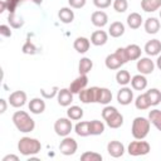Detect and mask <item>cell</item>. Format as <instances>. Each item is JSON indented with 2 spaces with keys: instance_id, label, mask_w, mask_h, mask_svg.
I'll list each match as a JSON object with an SVG mask.
<instances>
[{
  "instance_id": "cell-8",
  "label": "cell",
  "mask_w": 161,
  "mask_h": 161,
  "mask_svg": "<svg viewBox=\"0 0 161 161\" xmlns=\"http://www.w3.org/2000/svg\"><path fill=\"white\" fill-rule=\"evenodd\" d=\"M26 103V93L24 91H15L9 96V104L14 108H20Z\"/></svg>"
},
{
  "instance_id": "cell-48",
  "label": "cell",
  "mask_w": 161,
  "mask_h": 161,
  "mask_svg": "<svg viewBox=\"0 0 161 161\" xmlns=\"http://www.w3.org/2000/svg\"><path fill=\"white\" fill-rule=\"evenodd\" d=\"M19 161V157L16 155H6L5 157H3V161Z\"/></svg>"
},
{
  "instance_id": "cell-16",
  "label": "cell",
  "mask_w": 161,
  "mask_h": 161,
  "mask_svg": "<svg viewBox=\"0 0 161 161\" xmlns=\"http://www.w3.org/2000/svg\"><path fill=\"white\" fill-rule=\"evenodd\" d=\"M107 40H108V34L104 30H96L91 35V43L96 47L104 45L107 43Z\"/></svg>"
},
{
  "instance_id": "cell-41",
  "label": "cell",
  "mask_w": 161,
  "mask_h": 161,
  "mask_svg": "<svg viewBox=\"0 0 161 161\" xmlns=\"http://www.w3.org/2000/svg\"><path fill=\"white\" fill-rule=\"evenodd\" d=\"M58 92H59V88H58L57 86H54L50 91H47V89H44V88L40 89V94H42V97L45 98V99H50V98L58 96Z\"/></svg>"
},
{
  "instance_id": "cell-26",
  "label": "cell",
  "mask_w": 161,
  "mask_h": 161,
  "mask_svg": "<svg viewBox=\"0 0 161 161\" xmlns=\"http://www.w3.org/2000/svg\"><path fill=\"white\" fill-rule=\"evenodd\" d=\"M74 132L80 137H87L91 135L89 132V121H80L74 126Z\"/></svg>"
},
{
  "instance_id": "cell-31",
  "label": "cell",
  "mask_w": 161,
  "mask_h": 161,
  "mask_svg": "<svg viewBox=\"0 0 161 161\" xmlns=\"http://www.w3.org/2000/svg\"><path fill=\"white\" fill-rule=\"evenodd\" d=\"M135 106H136V108L140 109V111L147 109V108L151 106L147 94H146V93H142V94L137 96V98H136V101H135Z\"/></svg>"
},
{
  "instance_id": "cell-21",
  "label": "cell",
  "mask_w": 161,
  "mask_h": 161,
  "mask_svg": "<svg viewBox=\"0 0 161 161\" xmlns=\"http://www.w3.org/2000/svg\"><path fill=\"white\" fill-rule=\"evenodd\" d=\"M108 34L112 36V38H119L125 34V25L121 23V21H113L111 25H109V29H108Z\"/></svg>"
},
{
  "instance_id": "cell-28",
  "label": "cell",
  "mask_w": 161,
  "mask_h": 161,
  "mask_svg": "<svg viewBox=\"0 0 161 161\" xmlns=\"http://www.w3.org/2000/svg\"><path fill=\"white\" fill-rule=\"evenodd\" d=\"M142 24V16L138 13H131L127 16V25L131 29H138Z\"/></svg>"
},
{
  "instance_id": "cell-7",
  "label": "cell",
  "mask_w": 161,
  "mask_h": 161,
  "mask_svg": "<svg viewBox=\"0 0 161 161\" xmlns=\"http://www.w3.org/2000/svg\"><path fill=\"white\" fill-rule=\"evenodd\" d=\"M78 148V143L74 138L69 137V136H65L63 138V141L60 142L59 145V151L60 153L65 155V156H70V155H74L75 151Z\"/></svg>"
},
{
  "instance_id": "cell-42",
  "label": "cell",
  "mask_w": 161,
  "mask_h": 161,
  "mask_svg": "<svg viewBox=\"0 0 161 161\" xmlns=\"http://www.w3.org/2000/svg\"><path fill=\"white\" fill-rule=\"evenodd\" d=\"M21 52H23L24 54H30V55H33V54L36 53V48H35V45H34L30 40H26V42L24 43L23 48H21Z\"/></svg>"
},
{
  "instance_id": "cell-49",
  "label": "cell",
  "mask_w": 161,
  "mask_h": 161,
  "mask_svg": "<svg viewBox=\"0 0 161 161\" xmlns=\"http://www.w3.org/2000/svg\"><path fill=\"white\" fill-rule=\"evenodd\" d=\"M0 104H1V109H0V113L3 114V113H5V111H6V101H5L4 98H1V99H0Z\"/></svg>"
},
{
  "instance_id": "cell-30",
  "label": "cell",
  "mask_w": 161,
  "mask_h": 161,
  "mask_svg": "<svg viewBox=\"0 0 161 161\" xmlns=\"http://www.w3.org/2000/svg\"><path fill=\"white\" fill-rule=\"evenodd\" d=\"M112 101V92L108 88H99L98 91V99L97 103L101 104H108Z\"/></svg>"
},
{
  "instance_id": "cell-35",
  "label": "cell",
  "mask_w": 161,
  "mask_h": 161,
  "mask_svg": "<svg viewBox=\"0 0 161 161\" xmlns=\"http://www.w3.org/2000/svg\"><path fill=\"white\" fill-rule=\"evenodd\" d=\"M8 21H9L10 26L14 29H19L24 25V19L21 16H19L16 13H10L8 16Z\"/></svg>"
},
{
  "instance_id": "cell-22",
  "label": "cell",
  "mask_w": 161,
  "mask_h": 161,
  "mask_svg": "<svg viewBox=\"0 0 161 161\" xmlns=\"http://www.w3.org/2000/svg\"><path fill=\"white\" fill-rule=\"evenodd\" d=\"M141 8L146 13L156 11L161 8V0H141Z\"/></svg>"
},
{
  "instance_id": "cell-20",
  "label": "cell",
  "mask_w": 161,
  "mask_h": 161,
  "mask_svg": "<svg viewBox=\"0 0 161 161\" xmlns=\"http://www.w3.org/2000/svg\"><path fill=\"white\" fill-rule=\"evenodd\" d=\"M131 86L136 91H143L147 87V79L143 74H136L131 78Z\"/></svg>"
},
{
  "instance_id": "cell-39",
  "label": "cell",
  "mask_w": 161,
  "mask_h": 161,
  "mask_svg": "<svg viewBox=\"0 0 161 161\" xmlns=\"http://www.w3.org/2000/svg\"><path fill=\"white\" fill-rule=\"evenodd\" d=\"M23 1H25V0H6V4H8V11H9V14H10V13H15V10H16L18 5H19L20 3H23ZM30 1H33V3H34V4H36V5H40V4L43 3V0H30Z\"/></svg>"
},
{
  "instance_id": "cell-18",
  "label": "cell",
  "mask_w": 161,
  "mask_h": 161,
  "mask_svg": "<svg viewBox=\"0 0 161 161\" xmlns=\"http://www.w3.org/2000/svg\"><path fill=\"white\" fill-rule=\"evenodd\" d=\"M73 47H74V49H75L78 53L84 54V53L88 52V49H89V47H91V42H89V39H87V38H84V36H78V38L74 40Z\"/></svg>"
},
{
  "instance_id": "cell-2",
  "label": "cell",
  "mask_w": 161,
  "mask_h": 161,
  "mask_svg": "<svg viewBox=\"0 0 161 161\" xmlns=\"http://www.w3.org/2000/svg\"><path fill=\"white\" fill-rule=\"evenodd\" d=\"M18 150L23 156H31L36 155L42 150V143L36 138L31 137H21L18 142Z\"/></svg>"
},
{
  "instance_id": "cell-10",
  "label": "cell",
  "mask_w": 161,
  "mask_h": 161,
  "mask_svg": "<svg viewBox=\"0 0 161 161\" xmlns=\"http://www.w3.org/2000/svg\"><path fill=\"white\" fill-rule=\"evenodd\" d=\"M87 84H88V77H87V74H79V77L75 78L70 83L69 89H70V92L73 94H78L82 89H84L87 87Z\"/></svg>"
},
{
  "instance_id": "cell-14",
  "label": "cell",
  "mask_w": 161,
  "mask_h": 161,
  "mask_svg": "<svg viewBox=\"0 0 161 161\" xmlns=\"http://www.w3.org/2000/svg\"><path fill=\"white\" fill-rule=\"evenodd\" d=\"M143 50H145L146 54L150 55V57L158 55L160 52H161V42H160L158 39H151V40H148V42L145 44Z\"/></svg>"
},
{
  "instance_id": "cell-11",
  "label": "cell",
  "mask_w": 161,
  "mask_h": 161,
  "mask_svg": "<svg viewBox=\"0 0 161 161\" xmlns=\"http://www.w3.org/2000/svg\"><path fill=\"white\" fill-rule=\"evenodd\" d=\"M107 152L109 153V156H112L114 158H118V157L123 156V153H125V146L119 141H111L107 145Z\"/></svg>"
},
{
  "instance_id": "cell-37",
  "label": "cell",
  "mask_w": 161,
  "mask_h": 161,
  "mask_svg": "<svg viewBox=\"0 0 161 161\" xmlns=\"http://www.w3.org/2000/svg\"><path fill=\"white\" fill-rule=\"evenodd\" d=\"M116 80L121 86H127L131 82V74H130V72L128 70H123V69L118 70L117 74H116Z\"/></svg>"
},
{
  "instance_id": "cell-6",
  "label": "cell",
  "mask_w": 161,
  "mask_h": 161,
  "mask_svg": "<svg viewBox=\"0 0 161 161\" xmlns=\"http://www.w3.org/2000/svg\"><path fill=\"white\" fill-rule=\"evenodd\" d=\"M98 91H99V87H91V88H84L82 89L78 96H79V101L82 103H97V99H98Z\"/></svg>"
},
{
  "instance_id": "cell-40",
  "label": "cell",
  "mask_w": 161,
  "mask_h": 161,
  "mask_svg": "<svg viewBox=\"0 0 161 161\" xmlns=\"http://www.w3.org/2000/svg\"><path fill=\"white\" fill-rule=\"evenodd\" d=\"M112 5H113V9L117 13H125L127 10V8H128L127 0H114L112 3Z\"/></svg>"
},
{
  "instance_id": "cell-33",
  "label": "cell",
  "mask_w": 161,
  "mask_h": 161,
  "mask_svg": "<svg viewBox=\"0 0 161 161\" xmlns=\"http://www.w3.org/2000/svg\"><path fill=\"white\" fill-rule=\"evenodd\" d=\"M67 116L72 121H78V119H80L83 117V109L79 106H70L67 109Z\"/></svg>"
},
{
  "instance_id": "cell-43",
  "label": "cell",
  "mask_w": 161,
  "mask_h": 161,
  "mask_svg": "<svg viewBox=\"0 0 161 161\" xmlns=\"http://www.w3.org/2000/svg\"><path fill=\"white\" fill-rule=\"evenodd\" d=\"M117 112V108L113 107V106H106L103 109H102V117L104 121H107L111 116H113L114 113Z\"/></svg>"
},
{
  "instance_id": "cell-34",
  "label": "cell",
  "mask_w": 161,
  "mask_h": 161,
  "mask_svg": "<svg viewBox=\"0 0 161 161\" xmlns=\"http://www.w3.org/2000/svg\"><path fill=\"white\" fill-rule=\"evenodd\" d=\"M148 119L150 122L158 130L161 131V111L160 109H152L148 113Z\"/></svg>"
},
{
  "instance_id": "cell-50",
  "label": "cell",
  "mask_w": 161,
  "mask_h": 161,
  "mask_svg": "<svg viewBox=\"0 0 161 161\" xmlns=\"http://www.w3.org/2000/svg\"><path fill=\"white\" fill-rule=\"evenodd\" d=\"M156 65H157V68L161 70V55L157 58V60H156Z\"/></svg>"
},
{
  "instance_id": "cell-17",
  "label": "cell",
  "mask_w": 161,
  "mask_h": 161,
  "mask_svg": "<svg viewBox=\"0 0 161 161\" xmlns=\"http://www.w3.org/2000/svg\"><path fill=\"white\" fill-rule=\"evenodd\" d=\"M104 64H106V67H107L108 69L114 70V69H119V68L123 65V62L121 60V58H119L116 53H113V54H108V55L106 57Z\"/></svg>"
},
{
  "instance_id": "cell-47",
  "label": "cell",
  "mask_w": 161,
  "mask_h": 161,
  "mask_svg": "<svg viewBox=\"0 0 161 161\" xmlns=\"http://www.w3.org/2000/svg\"><path fill=\"white\" fill-rule=\"evenodd\" d=\"M114 53L121 58V60L123 62V64L128 62V58H127V54H126V49H125V48H118Z\"/></svg>"
},
{
  "instance_id": "cell-3",
  "label": "cell",
  "mask_w": 161,
  "mask_h": 161,
  "mask_svg": "<svg viewBox=\"0 0 161 161\" xmlns=\"http://www.w3.org/2000/svg\"><path fill=\"white\" fill-rule=\"evenodd\" d=\"M150 126H151V122L148 118L136 117L132 122V128H131L132 136L136 140H143L150 132Z\"/></svg>"
},
{
  "instance_id": "cell-19",
  "label": "cell",
  "mask_w": 161,
  "mask_h": 161,
  "mask_svg": "<svg viewBox=\"0 0 161 161\" xmlns=\"http://www.w3.org/2000/svg\"><path fill=\"white\" fill-rule=\"evenodd\" d=\"M29 111L34 114H40L45 111V102L42 98H33L29 102Z\"/></svg>"
},
{
  "instance_id": "cell-13",
  "label": "cell",
  "mask_w": 161,
  "mask_h": 161,
  "mask_svg": "<svg viewBox=\"0 0 161 161\" xmlns=\"http://www.w3.org/2000/svg\"><path fill=\"white\" fill-rule=\"evenodd\" d=\"M73 102V93L69 88H62L58 92V103L62 107H68Z\"/></svg>"
},
{
  "instance_id": "cell-1",
  "label": "cell",
  "mask_w": 161,
  "mask_h": 161,
  "mask_svg": "<svg viewBox=\"0 0 161 161\" xmlns=\"http://www.w3.org/2000/svg\"><path fill=\"white\" fill-rule=\"evenodd\" d=\"M13 122H14V126L16 127V130L23 133L31 132L35 128L34 119L25 111H16L13 114Z\"/></svg>"
},
{
  "instance_id": "cell-44",
  "label": "cell",
  "mask_w": 161,
  "mask_h": 161,
  "mask_svg": "<svg viewBox=\"0 0 161 161\" xmlns=\"http://www.w3.org/2000/svg\"><path fill=\"white\" fill-rule=\"evenodd\" d=\"M93 4L98 9H106V8L111 6L112 0H93Z\"/></svg>"
},
{
  "instance_id": "cell-23",
  "label": "cell",
  "mask_w": 161,
  "mask_h": 161,
  "mask_svg": "<svg viewBox=\"0 0 161 161\" xmlns=\"http://www.w3.org/2000/svg\"><path fill=\"white\" fill-rule=\"evenodd\" d=\"M58 16H59V20L64 24H70L74 20V13L70 8H62L58 11Z\"/></svg>"
},
{
  "instance_id": "cell-45",
  "label": "cell",
  "mask_w": 161,
  "mask_h": 161,
  "mask_svg": "<svg viewBox=\"0 0 161 161\" xmlns=\"http://www.w3.org/2000/svg\"><path fill=\"white\" fill-rule=\"evenodd\" d=\"M68 3L73 9H80L86 5V0H68Z\"/></svg>"
},
{
  "instance_id": "cell-4",
  "label": "cell",
  "mask_w": 161,
  "mask_h": 161,
  "mask_svg": "<svg viewBox=\"0 0 161 161\" xmlns=\"http://www.w3.org/2000/svg\"><path fill=\"white\" fill-rule=\"evenodd\" d=\"M151 150V146L148 142L142 141V140H137V141H132L128 147H127V152L131 156H143L147 155Z\"/></svg>"
},
{
  "instance_id": "cell-12",
  "label": "cell",
  "mask_w": 161,
  "mask_h": 161,
  "mask_svg": "<svg viewBox=\"0 0 161 161\" xmlns=\"http://www.w3.org/2000/svg\"><path fill=\"white\" fill-rule=\"evenodd\" d=\"M133 101V92L128 87H123L117 93V102L122 106H127Z\"/></svg>"
},
{
  "instance_id": "cell-51",
  "label": "cell",
  "mask_w": 161,
  "mask_h": 161,
  "mask_svg": "<svg viewBox=\"0 0 161 161\" xmlns=\"http://www.w3.org/2000/svg\"><path fill=\"white\" fill-rule=\"evenodd\" d=\"M160 18H161V10H160Z\"/></svg>"
},
{
  "instance_id": "cell-36",
  "label": "cell",
  "mask_w": 161,
  "mask_h": 161,
  "mask_svg": "<svg viewBox=\"0 0 161 161\" xmlns=\"http://www.w3.org/2000/svg\"><path fill=\"white\" fill-rule=\"evenodd\" d=\"M148 99H150V103L151 106H157L160 102H161V92L157 89V88H151L146 92Z\"/></svg>"
},
{
  "instance_id": "cell-25",
  "label": "cell",
  "mask_w": 161,
  "mask_h": 161,
  "mask_svg": "<svg viewBox=\"0 0 161 161\" xmlns=\"http://www.w3.org/2000/svg\"><path fill=\"white\" fill-rule=\"evenodd\" d=\"M145 30L147 34H156L160 30V21L156 18H148L145 21Z\"/></svg>"
},
{
  "instance_id": "cell-27",
  "label": "cell",
  "mask_w": 161,
  "mask_h": 161,
  "mask_svg": "<svg viewBox=\"0 0 161 161\" xmlns=\"http://www.w3.org/2000/svg\"><path fill=\"white\" fill-rule=\"evenodd\" d=\"M103 131H104V123L102 121H98V119L89 121V132L92 136L102 135Z\"/></svg>"
},
{
  "instance_id": "cell-46",
  "label": "cell",
  "mask_w": 161,
  "mask_h": 161,
  "mask_svg": "<svg viewBox=\"0 0 161 161\" xmlns=\"http://www.w3.org/2000/svg\"><path fill=\"white\" fill-rule=\"evenodd\" d=\"M0 34L5 38H10L11 36V30H10V26L5 25V24H1L0 25Z\"/></svg>"
},
{
  "instance_id": "cell-15",
  "label": "cell",
  "mask_w": 161,
  "mask_h": 161,
  "mask_svg": "<svg viewBox=\"0 0 161 161\" xmlns=\"http://www.w3.org/2000/svg\"><path fill=\"white\" fill-rule=\"evenodd\" d=\"M91 21L94 26H98V28H103L107 23H108V15L102 11V10H97L94 13H92L91 15Z\"/></svg>"
},
{
  "instance_id": "cell-5",
  "label": "cell",
  "mask_w": 161,
  "mask_h": 161,
  "mask_svg": "<svg viewBox=\"0 0 161 161\" xmlns=\"http://www.w3.org/2000/svg\"><path fill=\"white\" fill-rule=\"evenodd\" d=\"M72 130H73V125L70 118H58L54 123V131L60 137L68 136Z\"/></svg>"
},
{
  "instance_id": "cell-29",
  "label": "cell",
  "mask_w": 161,
  "mask_h": 161,
  "mask_svg": "<svg viewBox=\"0 0 161 161\" xmlns=\"http://www.w3.org/2000/svg\"><path fill=\"white\" fill-rule=\"evenodd\" d=\"M106 123H107L108 127H111V128H119V127L123 125V116L117 111L113 116H111V117L106 121Z\"/></svg>"
},
{
  "instance_id": "cell-32",
  "label": "cell",
  "mask_w": 161,
  "mask_h": 161,
  "mask_svg": "<svg viewBox=\"0 0 161 161\" xmlns=\"http://www.w3.org/2000/svg\"><path fill=\"white\" fill-rule=\"evenodd\" d=\"M93 68V62L84 57L79 60V65H78V69H79V74H88Z\"/></svg>"
},
{
  "instance_id": "cell-24",
  "label": "cell",
  "mask_w": 161,
  "mask_h": 161,
  "mask_svg": "<svg viewBox=\"0 0 161 161\" xmlns=\"http://www.w3.org/2000/svg\"><path fill=\"white\" fill-rule=\"evenodd\" d=\"M125 49H126V54H127L128 60H136V59L141 58V52L142 50L137 44H130Z\"/></svg>"
},
{
  "instance_id": "cell-9",
  "label": "cell",
  "mask_w": 161,
  "mask_h": 161,
  "mask_svg": "<svg viewBox=\"0 0 161 161\" xmlns=\"http://www.w3.org/2000/svg\"><path fill=\"white\" fill-rule=\"evenodd\" d=\"M136 68H137V70L141 73V74H143V75H146V74H151L152 72H153V69H155V63L150 59V58H140L138 60H137V64H136Z\"/></svg>"
},
{
  "instance_id": "cell-38",
  "label": "cell",
  "mask_w": 161,
  "mask_h": 161,
  "mask_svg": "<svg viewBox=\"0 0 161 161\" xmlns=\"http://www.w3.org/2000/svg\"><path fill=\"white\" fill-rule=\"evenodd\" d=\"M102 155L93 152V151H86L80 155V160L82 161H102Z\"/></svg>"
}]
</instances>
